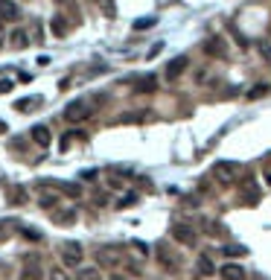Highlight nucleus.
<instances>
[{
	"mask_svg": "<svg viewBox=\"0 0 271 280\" xmlns=\"http://www.w3.org/2000/svg\"><path fill=\"white\" fill-rule=\"evenodd\" d=\"M3 132H6V123H0V135H3Z\"/></svg>",
	"mask_w": 271,
	"mask_h": 280,
	"instance_id": "obj_27",
	"label": "nucleus"
},
{
	"mask_svg": "<svg viewBox=\"0 0 271 280\" xmlns=\"http://www.w3.org/2000/svg\"><path fill=\"white\" fill-rule=\"evenodd\" d=\"M62 257H64V266H79L82 263V245L79 242H64Z\"/></svg>",
	"mask_w": 271,
	"mask_h": 280,
	"instance_id": "obj_3",
	"label": "nucleus"
},
{
	"mask_svg": "<svg viewBox=\"0 0 271 280\" xmlns=\"http://www.w3.org/2000/svg\"><path fill=\"white\" fill-rule=\"evenodd\" d=\"M55 3H64V0H55Z\"/></svg>",
	"mask_w": 271,
	"mask_h": 280,
	"instance_id": "obj_31",
	"label": "nucleus"
},
{
	"mask_svg": "<svg viewBox=\"0 0 271 280\" xmlns=\"http://www.w3.org/2000/svg\"><path fill=\"white\" fill-rule=\"evenodd\" d=\"M53 280H70V277H67L62 269H53Z\"/></svg>",
	"mask_w": 271,
	"mask_h": 280,
	"instance_id": "obj_25",
	"label": "nucleus"
},
{
	"mask_svg": "<svg viewBox=\"0 0 271 280\" xmlns=\"http://www.w3.org/2000/svg\"><path fill=\"white\" fill-rule=\"evenodd\" d=\"M268 184H271V175H268Z\"/></svg>",
	"mask_w": 271,
	"mask_h": 280,
	"instance_id": "obj_32",
	"label": "nucleus"
},
{
	"mask_svg": "<svg viewBox=\"0 0 271 280\" xmlns=\"http://www.w3.org/2000/svg\"><path fill=\"white\" fill-rule=\"evenodd\" d=\"M219 277L222 280H245V269L242 266H234V263H227L219 269Z\"/></svg>",
	"mask_w": 271,
	"mask_h": 280,
	"instance_id": "obj_5",
	"label": "nucleus"
},
{
	"mask_svg": "<svg viewBox=\"0 0 271 280\" xmlns=\"http://www.w3.org/2000/svg\"><path fill=\"white\" fill-rule=\"evenodd\" d=\"M265 90H268V85H257V88H251V94H248V97H251V100H257V97H262Z\"/></svg>",
	"mask_w": 271,
	"mask_h": 280,
	"instance_id": "obj_21",
	"label": "nucleus"
},
{
	"mask_svg": "<svg viewBox=\"0 0 271 280\" xmlns=\"http://www.w3.org/2000/svg\"><path fill=\"white\" fill-rule=\"evenodd\" d=\"M117 248H102V251H96V257H102V263H117L120 257H117Z\"/></svg>",
	"mask_w": 271,
	"mask_h": 280,
	"instance_id": "obj_11",
	"label": "nucleus"
},
{
	"mask_svg": "<svg viewBox=\"0 0 271 280\" xmlns=\"http://www.w3.org/2000/svg\"><path fill=\"white\" fill-rule=\"evenodd\" d=\"M96 6H100V12L105 15V18H114V15H117V6H114V0H96Z\"/></svg>",
	"mask_w": 271,
	"mask_h": 280,
	"instance_id": "obj_10",
	"label": "nucleus"
},
{
	"mask_svg": "<svg viewBox=\"0 0 271 280\" xmlns=\"http://www.w3.org/2000/svg\"><path fill=\"white\" fill-rule=\"evenodd\" d=\"M53 222L55 225H73V222H76V210L67 208V210H62V213H53Z\"/></svg>",
	"mask_w": 271,
	"mask_h": 280,
	"instance_id": "obj_8",
	"label": "nucleus"
},
{
	"mask_svg": "<svg viewBox=\"0 0 271 280\" xmlns=\"http://www.w3.org/2000/svg\"><path fill=\"white\" fill-rule=\"evenodd\" d=\"M53 35H67V21L64 18H53Z\"/></svg>",
	"mask_w": 271,
	"mask_h": 280,
	"instance_id": "obj_14",
	"label": "nucleus"
},
{
	"mask_svg": "<svg viewBox=\"0 0 271 280\" xmlns=\"http://www.w3.org/2000/svg\"><path fill=\"white\" fill-rule=\"evenodd\" d=\"M38 105V100H18V105H15V108L18 111H27V108H35Z\"/></svg>",
	"mask_w": 271,
	"mask_h": 280,
	"instance_id": "obj_19",
	"label": "nucleus"
},
{
	"mask_svg": "<svg viewBox=\"0 0 271 280\" xmlns=\"http://www.w3.org/2000/svg\"><path fill=\"white\" fill-rule=\"evenodd\" d=\"M199 271H201V274H213V271H216V266H213V260H210L207 254L199 257Z\"/></svg>",
	"mask_w": 271,
	"mask_h": 280,
	"instance_id": "obj_12",
	"label": "nucleus"
},
{
	"mask_svg": "<svg viewBox=\"0 0 271 280\" xmlns=\"http://www.w3.org/2000/svg\"><path fill=\"white\" fill-rule=\"evenodd\" d=\"M172 236H175L181 245H192L196 242V231H192L190 225H175L172 228Z\"/></svg>",
	"mask_w": 271,
	"mask_h": 280,
	"instance_id": "obj_4",
	"label": "nucleus"
},
{
	"mask_svg": "<svg viewBox=\"0 0 271 280\" xmlns=\"http://www.w3.org/2000/svg\"><path fill=\"white\" fill-rule=\"evenodd\" d=\"M0 47H3V29H0Z\"/></svg>",
	"mask_w": 271,
	"mask_h": 280,
	"instance_id": "obj_28",
	"label": "nucleus"
},
{
	"mask_svg": "<svg viewBox=\"0 0 271 280\" xmlns=\"http://www.w3.org/2000/svg\"><path fill=\"white\" fill-rule=\"evenodd\" d=\"M24 236H27V239H32V242H35V239H41L38 228H27V231H24Z\"/></svg>",
	"mask_w": 271,
	"mask_h": 280,
	"instance_id": "obj_22",
	"label": "nucleus"
},
{
	"mask_svg": "<svg viewBox=\"0 0 271 280\" xmlns=\"http://www.w3.org/2000/svg\"><path fill=\"white\" fill-rule=\"evenodd\" d=\"M213 175H216L219 184H234V181L239 178V166H236L234 161H219L216 166H213Z\"/></svg>",
	"mask_w": 271,
	"mask_h": 280,
	"instance_id": "obj_2",
	"label": "nucleus"
},
{
	"mask_svg": "<svg viewBox=\"0 0 271 280\" xmlns=\"http://www.w3.org/2000/svg\"><path fill=\"white\" fill-rule=\"evenodd\" d=\"M9 41H12V47H18L21 50V47H27V32H24V29H15Z\"/></svg>",
	"mask_w": 271,
	"mask_h": 280,
	"instance_id": "obj_13",
	"label": "nucleus"
},
{
	"mask_svg": "<svg viewBox=\"0 0 271 280\" xmlns=\"http://www.w3.org/2000/svg\"><path fill=\"white\" fill-rule=\"evenodd\" d=\"M41 277V269H38V263H32L29 269H24V280H38Z\"/></svg>",
	"mask_w": 271,
	"mask_h": 280,
	"instance_id": "obj_16",
	"label": "nucleus"
},
{
	"mask_svg": "<svg viewBox=\"0 0 271 280\" xmlns=\"http://www.w3.org/2000/svg\"><path fill=\"white\" fill-rule=\"evenodd\" d=\"M32 140H35L38 146H50V132H47V126H35L32 128Z\"/></svg>",
	"mask_w": 271,
	"mask_h": 280,
	"instance_id": "obj_9",
	"label": "nucleus"
},
{
	"mask_svg": "<svg viewBox=\"0 0 271 280\" xmlns=\"http://www.w3.org/2000/svg\"><path fill=\"white\" fill-rule=\"evenodd\" d=\"M73 140H85V135H82V132H67V135H64V149H67V146L73 143Z\"/></svg>",
	"mask_w": 271,
	"mask_h": 280,
	"instance_id": "obj_17",
	"label": "nucleus"
},
{
	"mask_svg": "<svg viewBox=\"0 0 271 280\" xmlns=\"http://www.w3.org/2000/svg\"><path fill=\"white\" fill-rule=\"evenodd\" d=\"M225 254H230V257H236V254H245V248H239V245H227Z\"/></svg>",
	"mask_w": 271,
	"mask_h": 280,
	"instance_id": "obj_24",
	"label": "nucleus"
},
{
	"mask_svg": "<svg viewBox=\"0 0 271 280\" xmlns=\"http://www.w3.org/2000/svg\"><path fill=\"white\" fill-rule=\"evenodd\" d=\"M0 269H3V260H0Z\"/></svg>",
	"mask_w": 271,
	"mask_h": 280,
	"instance_id": "obj_30",
	"label": "nucleus"
},
{
	"mask_svg": "<svg viewBox=\"0 0 271 280\" xmlns=\"http://www.w3.org/2000/svg\"><path fill=\"white\" fill-rule=\"evenodd\" d=\"M146 90H154V79H143V82H137V94H146Z\"/></svg>",
	"mask_w": 271,
	"mask_h": 280,
	"instance_id": "obj_18",
	"label": "nucleus"
},
{
	"mask_svg": "<svg viewBox=\"0 0 271 280\" xmlns=\"http://www.w3.org/2000/svg\"><path fill=\"white\" fill-rule=\"evenodd\" d=\"M149 27H154V18H140L134 24V29H149Z\"/></svg>",
	"mask_w": 271,
	"mask_h": 280,
	"instance_id": "obj_20",
	"label": "nucleus"
},
{
	"mask_svg": "<svg viewBox=\"0 0 271 280\" xmlns=\"http://www.w3.org/2000/svg\"><path fill=\"white\" fill-rule=\"evenodd\" d=\"M207 53H225V50H222V41H210V47H207Z\"/></svg>",
	"mask_w": 271,
	"mask_h": 280,
	"instance_id": "obj_23",
	"label": "nucleus"
},
{
	"mask_svg": "<svg viewBox=\"0 0 271 280\" xmlns=\"http://www.w3.org/2000/svg\"><path fill=\"white\" fill-rule=\"evenodd\" d=\"M21 15V9L15 6V0H0V18L3 21H15Z\"/></svg>",
	"mask_w": 271,
	"mask_h": 280,
	"instance_id": "obj_7",
	"label": "nucleus"
},
{
	"mask_svg": "<svg viewBox=\"0 0 271 280\" xmlns=\"http://www.w3.org/2000/svg\"><path fill=\"white\" fill-rule=\"evenodd\" d=\"M9 88H12V82H9V79H0V94H6Z\"/></svg>",
	"mask_w": 271,
	"mask_h": 280,
	"instance_id": "obj_26",
	"label": "nucleus"
},
{
	"mask_svg": "<svg viewBox=\"0 0 271 280\" xmlns=\"http://www.w3.org/2000/svg\"><path fill=\"white\" fill-rule=\"evenodd\" d=\"M187 64H190V59H187V55H178V59H172V62L166 64V76H169V79H175V76H181Z\"/></svg>",
	"mask_w": 271,
	"mask_h": 280,
	"instance_id": "obj_6",
	"label": "nucleus"
},
{
	"mask_svg": "<svg viewBox=\"0 0 271 280\" xmlns=\"http://www.w3.org/2000/svg\"><path fill=\"white\" fill-rule=\"evenodd\" d=\"M90 111H93V105H90L88 100H76V102H70V105L64 108V120H70V123H82V120L90 117Z\"/></svg>",
	"mask_w": 271,
	"mask_h": 280,
	"instance_id": "obj_1",
	"label": "nucleus"
},
{
	"mask_svg": "<svg viewBox=\"0 0 271 280\" xmlns=\"http://www.w3.org/2000/svg\"><path fill=\"white\" fill-rule=\"evenodd\" d=\"M79 280H102V274H100V269H82Z\"/></svg>",
	"mask_w": 271,
	"mask_h": 280,
	"instance_id": "obj_15",
	"label": "nucleus"
},
{
	"mask_svg": "<svg viewBox=\"0 0 271 280\" xmlns=\"http://www.w3.org/2000/svg\"><path fill=\"white\" fill-rule=\"evenodd\" d=\"M114 280H126V277H123V274H117V277H114Z\"/></svg>",
	"mask_w": 271,
	"mask_h": 280,
	"instance_id": "obj_29",
	"label": "nucleus"
}]
</instances>
